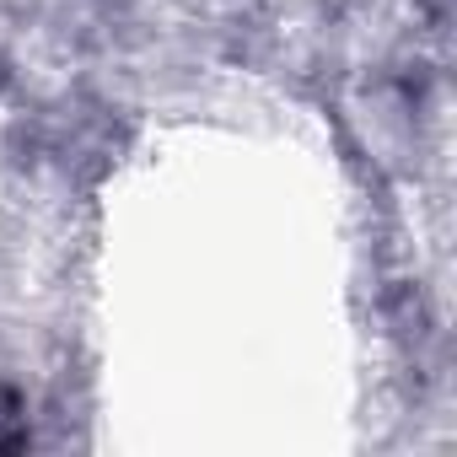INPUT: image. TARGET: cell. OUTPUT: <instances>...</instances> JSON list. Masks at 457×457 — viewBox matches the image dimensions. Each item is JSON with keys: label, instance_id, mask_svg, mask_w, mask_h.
I'll list each match as a JSON object with an SVG mask.
<instances>
[{"label": "cell", "instance_id": "obj_1", "mask_svg": "<svg viewBox=\"0 0 457 457\" xmlns=\"http://www.w3.org/2000/svg\"><path fill=\"white\" fill-rule=\"evenodd\" d=\"M6 446H28V398L22 387L0 382V452Z\"/></svg>", "mask_w": 457, "mask_h": 457}]
</instances>
